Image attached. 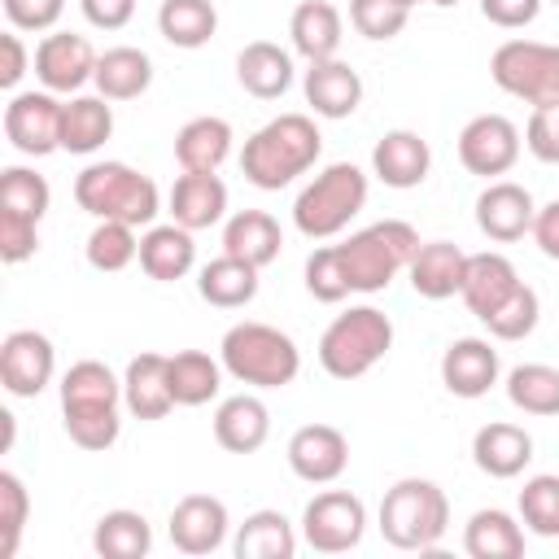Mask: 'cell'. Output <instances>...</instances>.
Listing matches in <instances>:
<instances>
[{
    "mask_svg": "<svg viewBox=\"0 0 559 559\" xmlns=\"http://www.w3.org/2000/svg\"><path fill=\"white\" fill-rule=\"evenodd\" d=\"M57 389L66 437L79 450L100 454L122 437V376H114L100 358H79Z\"/></svg>",
    "mask_w": 559,
    "mask_h": 559,
    "instance_id": "obj_1",
    "label": "cell"
},
{
    "mask_svg": "<svg viewBox=\"0 0 559 559\" xmlns=\"http://www.w3.org/2000/svg\"><path fill=\"white\" fill-rule=\"evenodd\" d=\"M323 153V135L314 127L310 114H280L271 122H262L245 148H240V170L253 188L262 192H280L293 179H301Z\"/></svg>",
    "mask_w": 559,
    "mask_h": 559,
    "instance_id": "obj_2",
    "label": "cell"
},
{
    "mask_svg": "<svg viewBox=\"0 0 559 559\" xmlns=\"http://www.w3.org/2000/svg\"><path fill=\"white\" fill-rule=\"evenodd\" d=\"M218 362H223V371L236 384H249V389H284L301 371V349H297V341L288 332H280L271 323H258V319H245V323H231L223 332Z\"/></svg>",
    "mask_w": 559,
    "mask_h": 559,
    "instance_id": "obj_3",
    "label": "cell"
},
{
    "mask_svg": "<svg viewBox=\"0 0 559 559\" xmlns=\"http://www.w3.org/2000/svg\"><path fill=\"white\" fill-rule=\"evenodd\" d=\"M74 201L92 218H114L131 227H153V218L162 214L157 183L127 162H87L74 175Z\"/></svg>",
    "mask_w": 559,
    "mask_h": 559,
    "instance_id": "obj_4",
    "label": "cell"
},
{
    "mask_svg": "<svg viewBox=\"0 0 559 559\" xmlns=\"http://www.w3.org/2000/svg\"><path fill=\"white\" fill-rule=\"evenodd\" d=\"M332 249H336L349 293H384L411 266V258L419 249V231L406 218H384L362 231H349V240H341Z\"/></svg>",
    "mask_w": 559,
    "mask_h": 559,
    "instance_id": "obj_5",
    "label": "cell"
},
{
    "mask_svg": "<svg viewBox=\"0 0 559 559\" xmlns=\"http://www.w3.org/2000/svg\"><path fill=\"white\" fill-rule=\"evenodd\" d=\"M376 528L397 550H432L450 528V498L428 476H402L384 489Z\"/></svg>",
    "mask_w": 559,
    "mask_h": 559,
    "instance_id": "obj_6",
    "label": "cell"
},
{
    "mask_svg": "<svg viewBox=\"0 0 559 559\" xmlns=\"http://www.w3.org/2000/svg\"><path fill=\"white\" fill-rule=\"evenodd\" d=\"M367 170L354 166V162H332L323 166L293 201V227L306 236V240H332L341 236L367 205Z\"/></svg>",
    "mask_w": 559,
    "mask_h": 559,
    "instance_id": "obj_7",
    "label": "cell"
},
{
    "mask_svg": "<svg viewBox=\"0 0 559 559\" xmlns=\"http://www.w3.org/2000/svg\"><path fill=\"white\" fill-rule=\"evenodd\" d=\"M393 349V319L376 306H349L319 336V367L332 380H362Z\"/></svg>",
    "mask_w": 559,
    "mask_h": 559,
    "instance_id": "obj_8",
    "label": "cell"
},
{
    "mask_svg": "<svg viewBox=\"0 0 559 559\" xmlns=\"http://www.w3.org/2000/svg\"><path fill=\"white\" fill-rule=\"evenodd\" d=\"M489 79L524 105H555L559 100V44L502 39L489 57Z\"/></svg>",
    "mask_w": 559,
    "mask_h": 559,
    "instance_id": "obj_9",
    "label": "cell"
},
{
    "mask_svg": "<svg viewBox=\"0 0 559 559\" xmlns=\"http://www.w3.org/2000/svg\"><path fill=\"white\" fill-rule=\"evenodd\" d=\"M367 533V507L349 489H323L301 511V542L319 555H345Z\"/></svg>",
    "mask_w": 559,
    "mask_h": 559,
    "instance_id": "obj_10",
    "label": "cell"
},
{
    "mask_svg": "<svg viewBox=\"0 0 559 559\" xmlns=\"http://www.w3.org/2000/svg\"><path fill=\"white\" fill-rule=\"evenodd\" d=\"M524 135L507 114H476L459 131V162L467 175L480 179H502L520 162Z\"/></svg>",
    "mask_w": 559,
    "mask_h": 559,
    "instance_id": "obj_11",
    "label": "cell"
},
{
    "mask_svg": "<svg viewBox=\"0 0 559 559\" xmlns=\"http://www.w3.org/2000/svg\"><path fill=\"white\" fill-rule=\"evenodd\" d=\"M61 96L39 87V92H13L4 105V140L22 157H48L61 148Z\"/></svg>",
    "mask_w": 559,
    "mask_h": 559,
    "instance_id": "obj_12",
    "label": "cell"
},
{
    "mask_svg": "<svg viewBox=\"0 0 559 559\" xmlns=\"http://www.w3.org/2000/svg\"><path fill=\"white\" fill-rule=\"evenodd\" d=\"M96 61L100 52L87 44V35L74 31H48L35 44V79L57 96H79V87L96 79Z\"/></svg>",
    "mask_w": 559,
    "mask_h": 559,
    "instance_id": "obj_13",
    "label": "cell"
},
{
    "mask_svg": "<svg viewBox=\"0 0 559 559\" xmlns=\"http://www.w3.org/2000/svg\"><path fill=\"white\" fill-rule=\"evenodd\" d=\"M57 376V349L35 328H13L0 341V384L9 397H39Z\"/></svg>",
    "mask_w": 559,
    "mask_h": 559,
    "instance_id": "obj_14",
    "label": "cell"
},
{
    "mask_svg": "<svg viewBox=\"0 0 559 559\" xmlns=\"http://www.w3.org/2000/svg\"><path fill=\"white\" fill-rule=\"evenodd\" d=\"M288 467L306 485H332L349 467V437L336 424H301L288 437Z\"/></svg>",
    "mask_w": 559,
    "mask_h": 559,
    "instance_id": "obj_15",
    "label": "cell"
},
{
    "mask_svg": "<svg viewBox=\"0 0 559 559\" xmlns=\"http://www.w3.org/2000/svg\"><path fill=\"white\" fill-rule=\"evenodd\" d=\"M166 528H170L175 550H183V555H214V550L227 546L231 515H227V502L214 498V493H183L170 507Z\"/></svg>",
    "mask_w": 559,
    "mask_h": 559,
    "instance_id": "obj_16",
    "label": "cell"
},
{
    "mask_svg": "<svg viewBox=\"0 0 559 559\" xmlns=\"http://www.w3.org/2000/svg\"><path fill=\"white\" fill-rule=\"evenodd\" d=\"M537 218V201L524 183L515 179H489L485 192L476 197V227L493 240V245H511L524 240L533 231Z\"/></svg>",
    "mask_w": 559,
    "mask_h": 559,
    "instance_id": "obj_17",
    "label": "cell"
},
{
    "mask_svg": "<svg viewBox=\"0 0 559 559\" xmlns=\"http://www.w3.org/2000/svg\"><path fill=\"white\" fill-rule=\"evenodd\" d=\"M498 376H502V358L485 336H459L441 354V384L463 402L485 397L498 384Z\"/></svg>",
    "mask_w": 559,
    "mask_h": 559,
    "instance_id": "obj_18",
    "label": "cell"
},
{
    "mask_svg": "<svg viewBox=\"0 0 559 559\" xmlns=\"http://www.w3.org/2000/svg\"><path fill=\"white\" fill-rule=\"evenodd\" d=\"M301 92H306V105H310L314 118H332L336 122V118H349L362 105V74L341 57L306 61Z\"/></svg>",
    "mask_w": 559,
    "mask_h": 559,
    "instance_id": "obj_19",
    "label": "cell"
},
{
    "mask_svg": "<svg viewBox=\"0 0 559 559\" xmlns=\"http://www.w3.org/2000/svg\"><path fill=\"white\" fill-rule=\"evenodd\" d=\"M428 170H432V148H428V140H424L419 131H411V127L384 131V135L376 140V148H371V175H376L384 188H397V192L419 188V183L428 179Z\"/></svg>",
    "mask_w": 559,
    "mask_h": 559,
    "instance_id": "obj_20",
    "label": "cell"
},
{
    "mask_svg": "<svg viewBox=\"0 0 559 559\" xmlns=\"http://www.w3.org/2000/svg\"><path fill=\"white\" fill-rule=\"evenodd\" d=\"M122 406L127 415L153 424L166 419L175 411V393H170V354H135L122 371Z\"/></svg>",
    "mask_w": 559,
    "mask_h": 559,
    "instance_id": "obj_21",
    "label": "cell"
},
{
    "mask_svg": "<svg viewBox=\"0 0 559 559\" xmlns=\"http://www.w3.org/2000/svg\"><path fill=\"white\" fill-rule=\"evenodd\" d=\"M166 210L179 227L205 231V227L227 218V183L218 179V170H183L170 188Z\"/></svg>",
    "mask_w": 559,
    "mask_h": 559,
    "instance_id": "obj_22",
    "label": "cell"
},
{
    "mask_svg": "<svg viewBox=\"0 0 559 559\" xmlns=\"http://www.w3.org/2000/svg\"><path fill=\"white\" fill-rule=\"evenodd\" d=\"M515 288H520V271H515V262H511L507 253H498V249H489V253H467V271H463L459 297H463V306H467L480 323H485Z\"/></svg>",
    "mask_w": 559,
    "mask_h": 559,
    "instance_id": "obj_23",
    "label": "cell"
},
{
    "mask_svg": "<svg viewBox=\"0 0 559 559\" xmlns=\"http://www.w3.org/2000/svg\"><path fill=\"white\" fill-rule=\"evenodd\" d=\"M472 463L485 476H493V480H515L533 463V437H528V428L507 424V419L480 424L476 437H472Z\"/></svg>",
    "mask_w": 559,
    "mask_h": 559,
    "instance_id": "obj_24",
    "label": "cell"
},
{
    "mask_svg": "<svg viewBox=\"0 0 559 559\" xmlns=\"http://www.w3.org/2000/svg\"><path fill=\"white\" fill-rule=\"evenodd\" d=\"M271 437V411L258 393H231L214 411V441L227 454H258Z\"/></svg>",
    "mask_w": 559,
    "mask_h": 559,
    "instance_id": "obj_25",
    "label": "cell"
},
{
    "mask_svg": "<svg viewBox=\"0 0 559 559\" xmlns=\"http://www.w3.org/2000/svg\"><path fill=\"white\" fill-rule=\"evenodd\" d=\"M293 52L271 44V39H249L236 52V83L253 96V100H280L293 87Z\"/></svg>",
    "mask_w": 559,
    "mask_h": 559,
    "instance_id": "obj_26",
    "label": "cell"
},
{
    "mask_svg": "<svg viewBox=\"0 0 559 559\" xmlns=\"http://www.w3.org/2000/svg\"><path fill=\"white\" fill-rule=\"evenodd\" d=\"M197 266V240L188 227H179L175 218L170 223H153L144 236H140V271L157 284H175L183 280L188 271Z\"/></svg>",
    "mask_w": 559,
    "mask_h": 559,
    "instance_id": "obj_27",
    "label": "cell"
},
{
    "mask_svg": "<svg viewBox=\"0 0 559 559\" xmlns=\"http://www.w3.org/2000/svg\"><path fill=\"white\" fill-rule=\"evenodd\" d=\"M463 271H467V253L450 240H419L406 275H411V288L424 297V301H445L463 288Z\"/></svg>",
    "mask_w": 559,
    "mask_h": 559,
    "instance_id": "obj_28",
    "label": "cell"
},
{
    "mask_svg": "<svg viewBox=\"0 0 559 559\" xmlns=\"http://www.w3.org/2000/svg\"><path fill=\"white\" fill-rule=\"evenodd\" d=\"M288 39H293V52L306 57V61H328L341 52V39H345V17L332 0H301L288 17Z\"/></svg>",
    "mask_w": 559,
    "mask_h": 559,
    "instance_id": "obj_29",
    "label": "cell"
},
{
    "mask_svg": "<svg viewBox=\"0 0 559 559\" xmlns=\"http://www.w3.org/2000/svg\"><path fill=\"white\" fill-rule=\"evenodd\" d=\"M297 546H301V533L275 507H262V511L245 515V524H236V533H231V555L236 559H293Z\"/></svg>",
    "mask_w": 559,
    "mask_h": 559,
    "instance_id": "obj_30",
    "label": "cell"
},
{
    "mask_svg": "<svg viewBox=\"0 0 559 559\" xmlns=\"http://www.w3.org/2000/svg\"><path fill=\"white\" fill-rule=\"evenodd\" d=\"M231 122L218 114H197L175 131V162L183 170H218L231 157Z\"/></svg>",
    "mask_w": 559,
    "mask_h": 559,
    "instance_id": "obj_31",
    "label": "cell"
},
{
    "mask_svg": "<svg viewBox=\"0 0 559 559\" xmlns=\"http://www.w3.org/2000/svg\"><path fill=\"white\" fill-rule=\"evenodd\" d=\"M96 92L105 100H135L153 87V57L144 48H131V44H114L100 52L96 61Z\"/></svg>",
    "mask_w": 559,
    "mask_h": 559,
    "instance_id": "obj_32",
    "label": "cell"
},
{
    "mask_svg": "<svg viewBox=\"0 0 559 559\" xmlns=\"http://www.w3.org/2000/svg\"><path fill=\"white\" fill-rule=\"evenodd\" d=\"M114 135V105L96 92V96H70L61 105V148L74 157H87L96 148H105V140Z\"/></svg>",
    "mask_w": 559,
    "mask_h": 559,
    "instance_id": "obj_33",
    "label": "cell"
},
{
    "mask_svg": "<svg viewBox=\"0 0 559 559\" xmlns=\"http://www.w3.org/2000/svg\"><path fill=\"white\" fill-rule=\"evenodd\" d=\"M284 249V231L266 210H236L223 223V253L245 258L253 266H271Z\"/></svg>",
    "mask_w": 559,
    "mask_h": 559,
    "instance_id": "obj_34",
    "label": "cell"
},
{
    "mask_svg": "<svg viewBox=\"0 0 559 559\" xmlns=\"http://www.w3.org/2000/svg\"><path fill=\"white\" fill-rule=\"evenodd\" d=\"M258 271H262V266H253V262H245V258L218 253V258H210V262L201 266L197 293H201V301H210V306H218V310H240V306H249V301L258 297Z\"/></svg>",
    "mask_w": 559,
    "mask_h": 559,
    "instance_id": "obj_35",
    "label": "cell"
},
{
    "mask_svg": "<svg viewBox=\"0 0 559 559\" xmlns=\"http://www.w3.org/2000/svg\"><path fill=\"white\" fill-rule=\"evenodd\" d=\"M463 550L472 559H520L524 555V524L502 507H480L463 528Z\"/></svg>",
    "mask_w": 559,
    "mask_h": 559,
    "instance_id": "obj_36",
    "label": "cell"
},
{
    "mask_svg": "<svg viewBox=\"0 0 559 559\" xmlns=\"http://www.w3.org/2000/svg\"><path fill=\"white\" fill-rule=\"evenodd\" d=\"M157 31L170 48H205L218 35V9L214 0H162L157 4Z\"/></svg>",
    "mask_w": 559,
    "mask_h": 559,
    "instance_id": "obj_37",
    "label": "cell"
},
{
    "mask_svg": "<svg viewBox=\"0 0 559 559\" xmlns=\"http://www.w3.org/2000/svg\"><path fill=\"white\" fill-rule=\"evenodd\" d=\"M92 550L100 559H144L153 550V528L140 511L131 507H114L96 520L92 528Z\"/></svg>",
    "mask_w": 559,
    "mask_h": 559,
    "instance_id": "obj_38",
    "label": "cell"
},
{
    "mask_svg": "<svg viewBox=\"0 0 559 559\" xmlns=\"http://www.w3.org/2000/svg\"><path fill=\"white\" fill-rule=\"evenodd\" d=\"M223 362L205 349H179L170 354V393H175V406H205L218 397L223 389Z\"/></svg>",
    "mask_w": 559,
    "mask_h": 559,
    "instance_id": "obj_39",
    "label": "cell"
},
{
    "mask_svg": "<svg viewBox=\"0 0 559 559\" xmlns=\"http://www.w3.org/2000/svg\"><path fill=\"white\" fill-rule=\"evenodd\" d=\"M507 402L524 415L550 419L559 415V367L550 362H520L507 371Z\"/></svg>",
    "mask_w": 559,
    "mask_h": 559,
    "instance_id": "obj_40",
    "label": "cell"
},
{
    "mask_svg": "<svg viewBox=\"0 0 559 559\" xmlns=\"http://www.w3.org/2000/svg\"><path fill=\"white\" fill-rule=\"evenodd\" d=\"M83 258L92 271H127L131 262H140V236L131 223H114V218H96V227L87 231V245H83Z\"/></svg>",
    "mask_w": 559,
    "mask_h": 559,
    "instance_id": "obj_41",
    "label": "cell"
},
{
    "mask_svg": "<svg viewBox=\"0 0 559 559\" xmlns=\"http://www.w3.org/2000/svg\"><path fill=\"white\" fill-rule=\"evenodd\" d=\"M48 205H52V188L35 166H4L0 170V210H13L22 218L44 223Z\"/></svg>",
    "mask_w": 559,
    "mask_h": 559,
    "instance_id": "obj_42",
    "label": "cell"
},
{
    "mask_svg": "<svg viewBox=\"0 0 559 559\" xmlns=\"http://www.w3.org/2000/svg\"><path fill=\"white\" fill-rule=\"evenodd\" d=\"M520 524L537 537H559V476L555 472H537L524 480L520 498Z\"/></svg>",
    "mask_w": 559,
    "mask_h": 559,
    "instance_id": "obj_43",
    "label": "cell"
},
{
    "mask_svg": "<svg viewBox=\"0 0 559 559\" xmlns=\"http://www.w3.org/2000/svg\"><path fill=\"white\" fill-rule=\"evenodd\" d=\"M537 319H542V301H537V293L520 280V288L485 319V328H489L493 341H524V336H533Z\"/></svg>",
    "mask_w": 559,
    "mask_h": 559,
    "instance_id": "obj_44",
    "label": "cell"
},
{
    "mask_svg": "<svg viewBox=\"0 0 559 559\" xmlns=\"http://www.w3.org/2000/svg\"><path fill=\"white\" fill-rule=\"evenodd\" d=\"M31 524V493L17 472H0V559H13Z\"/></svg>",
    "mask_w": 559,
    "mask_h": 559,
    "instance_id": "obj_45",
    "label": "cell"
},
{
    "mask_svg": "<svg viewBox=\"0 0 559 559\" xmlns=\"http://www.w3.org/2000/svg\"><path fill=\"white\" fill-rule=\"evenodd\" d=\"M411 22V4L406 0H349V26L362 39H393L402 35Z\"/></svg>",
    "mask_w": 559,
    "mask_h": 559,
    "instance_id": "obj_46",
    "label": "cell"
},
{
    "mask_svg": "<svg viewBox=\"0 0 559 559\" xmlns=\"http://www.w3.org/2000/svg\"><path fill=\"white\" fill-rule=\"evenodd\" d=\"M306 293L323 306H336L349 297V284L341 275V262H336V249L332 245H319L310 258H306Z\"/></svg>",
    "mask_w": 559,
    "mask_h": 559,
    "instance_id": "obj_47",
    "label": "cell"
},
{
    "mask_svg": "<svg viewBox=\"0 0 559 559\" xmlns=\"http://www.w3.org/2000/svg\"><path fill=\"white\" fill-rule=\"evenodd\" d=\"M524 148L537 162L559 166V100L555 105H533V114L524 122Z\"/></svg>",
    "mask_w": 559,
    "mask_h": 559,
    "instance_id": "obj_48",
    "label": "cell"
},
{
    "mask_svg": "<svg viewBox=\"0 0 559 559\" xmlns=\"http://www.w3.org/2000/svg\"><path fill=\"white\" fill-rule=\"evenodd\" d=\"M35 249H39V223L22 218L13 210H0V262L17 266V262L35 258Z\"/></svg>",
    "mask_w": 559,
    "mask_h": 559,
    "instance_id": "obj_49",
    "label": "cell"
},
{
    "mask_svg": "<svg viewBox=\"0 0 559 559\" xmlns=\"http://www.w3.org/2000/svg\"><path fill=\"white\" fill-rule=\"evenodd\" d=\"M4 4V17L13 31H57L61 13H66V0H0Z\"/></svg>",
    "mask_w": 559,
    "mask_h": 559,
    "instance_id": "obj_50",
    "label": "cell"
},
{
    "mask_svg": "<svg viewBox=\"0 0 559 559\" xmlns=\"http://www.w3.org/2000/svg\"><path fill=\"white\" fill-rule=\"evenodd\" d=\"M35 66V57L26 52V44H22V31H4L0 35V87L4 92H17V83H22V74Z\"/></svg>",
    "mask_w": 559,
    "mask_h": 559,
    "instance_id": "obj_51",
    "label": "cell"
},
{
    "mask_svg": "<svg viewBox=\"0 0 559 559\" xmlns=\"http://www.w3.org/2000/svg\"><path fill=\"white\" fill-rule=\"evenodd\" d=\"M537 13H542V0H480V17L502 31H520L537 22Z\"/></svg>",
    "mask_w": 559,
    "mask_h": 559,
    "instance_id": "obj_52",
    "label": "cell"
},
{
    "mask_svg": "<svg viewBox=\"0 0 559 559\" xmlns=\"http://www.w3.org/2000/svg\"><path fill=\"white\" fill-rule=\"evenodd\" d=\"M79 9L96 31H122L135 17V0H79Z\"/></svg>",
    "mask_w": 559,
    "mask_h": 559,
    "instance_id": "obj_53",
    "label": "cell"
},
{
    "mask_svg": "<svg viewBox=\"0 0 559 559\" xmlns=\"http://www.w3.org/2000/svg\"><path fill=\"white\" fill-rule=\"evenodd\" d=\"M533 245L550 258V262H559V197L555 201H546V205H537V218H533Z\"/></svg>",
    "mask_w": 559,
    "mask_h": 559,
    "instance_id": "obj_54",
    "label": "cell"
},
{
    "mask_svg": "<svg viewBox=\"0 0 559 559\" xmlns=\"http://www.w3.org/2000/svg\"><path fill=\"white\" fill-rule=\"evenodd\" d=\"M0 424H4V450L13 445V432H17V424H13V415L9 411H0Z\"/></svg>",
    "mask_w": 559,
    "mask_h": 559,
    "instance_id": "obj_55",
    "label": "cell"
},
{
    "mask_svg": "<svg viewBox=\"0 0 559 559\" xmlns=\"http://www.w3.org/2000/svg\"><path fill=\"white\" fill-rule=\"evenodd\" d=\"M406 4H411V9H415V4H437V9H450V4H459V0H406Z\"/></svg>",
    "mask_w": 559,
    "mask_h": 559,
    "instance_id": "obj_56",
    "label": "cell"
},
{
    "mask_svg": "<svg viewBox=\"0 0 559 559\" xmlns=\"http://www.w3.org/2000/svg\"><path fill=\"white\" fill-rule=\"evenodd\" d=\"M555 4H559V0H555Z\"/></svg>",
    "mask_w": 559,
    "mask_h": 559,
    "instance_id": "obj_57",
    "label": "cell"
}]
</instances>
